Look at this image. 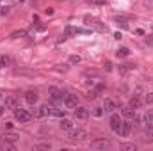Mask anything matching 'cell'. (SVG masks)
Here are the masks:
<instances>
[{
    "label": "cell",
    "mask_w": 153,
    "mask_h": 151,
    "mask_svg": "<svg viewBox=\"0 0 153 151\" xmlns=\"http://www.w3.org/2000/svg\"><path fill=\"white\" fill-rule=\"evenodd\" d=\"M14 117H16L20 123H30V119H32V114L27 112L25 109H14Z\"/></svg>",
    "instance_id": "obj_1"
},
{
    "label": "cell",
    "mask_w": 153,
    "mask_h": 151,
    "mask_svg": "<svg viewBox=\"0 0 153 151\" xmlns=\"http://www.w3.org/2000/svg\"><path fill=\"white\" fill-rule=\"evenodd\" d=\"M144 103H153V93H146V96H144Z\"/></svg>",
    "instance_id": "obj_26"
},
{
    "label": "cell",
    "mask_w": 153,
    "mask_h": 151,
    "mask_svg": "<svg viewBox=\"0 0 153 151\" xmlns=\"http://www.w3.org/2000/svg\"><path fill=\"white\" fill-rule=\"evenodd\" d=\"M85 137H87L85 130H70V133H68L70 141H84Z\"/></svg>",
    "instance_id": "obj_2"
},
{
    "label": "cell",
    "mask_w": 153,
    "mask_h": 151,
    "mask_svg": "<svg viewBox=\"0 0 153 151\" xmlns=\"http://www.w3.org/2000/svg\"><path fill=\"white\" fill-rule=\"evenodd\" d=\"M50 115H55V117H64V110H61V109H52V110H50Z\"/></svg>",
    "instance_id": "obj_21"
},
{
    "label": "cell",
    "mask_w": 153,
    "mask_h": 151,
    "mask_svg": "<svg viewBox=\"0 0 153 151\" xmlns=\"http://www.w3.org/2000/svg\"><path fill=\"white\" fill-rule=\"evenodd\" d=\"M116 23H117V25H121L123 29H126V27H128V23H126V20H125V18H116Z\"/></svg>",
    "instance_id": "obj_25"
},
{
    "label": "cell",
    "mask_w": 153,
    "mask_h": 151,
    "mask_svg": "<svg viewBox=\"0 0 153 151\" xmlns=\"http://www.w3.org/2000/svg\"><path fill=\"white\" fill-rule=\"evenodd\" d=\"M0 148H2V146H0Z\"/></svg>",
    "instance_id": "obj_35"
},
{
    "label": "cell",
    "mask_w": 153,
    "mask_h": 151,
    "mask_svg": "<svg viewBox=\"0 0 153 151\" xmlns=\"http://www.w3.org/2000/svg\"><path fill=\"white\" fill-rule=\"evenodd\" d=\"M123 148H125V150H135V146H134V144H126V146H123Z\"/></svg>",
    "instance_id": "obj_33"
},
{
    "label": "cell",
    "mask_w": 153,
    "mask_h": 151,
    "mask_svg": "<svg viewBox=\"0 0 153 151\" xmlns=\"http://www.w3.org/2000/svg\"><path fill=\"white\" fill-rule=\"evenodd\" d=\"M91 4H98V5H103L105 4V0H89Z\"/></svg>",
    "instance_id": "obj_32"
},
{
    "label": "cell",
    "mask_w": 153,
    "mask_h": 151,
    "mask_svg": "<svg viewBox=\"0 0 153 151\" xmlns=\"http://www.w3.org/2000/svg\"><path fill=\"white\" fill-rule=\"evenodd\" d=\"M4 107L5 109H18V98L16 96H7L5 100H4Z\"/></svg>",
    "instance_id": "obj_6"
},
{
    "label": "cell",
    "mask_w": 153,
    "mask_h": 151,
    "mask_svg": "<svg viewBox=\"0 0 153 151\" xmlns=\"http://www.w3.org/2000/svg\"><path fill=\"white\" fill-rule=\"evenodd\" d=\"M75 34H91L89 29H75Z\"/></svg>",
    "instance_id": "obj_27"
},
{
    "label": "cell",
    "mask_w": 153,
    "mask_h": 151,
    "mask_svg": "<svg viewBox=\"0 0 153 151\" xmlns=\"http://www.w3.org/2000/svg\"><path fill=\"white\" fill-rule=\"evenodd\" d=\"M94 27H96V30H100V32H107V25H103L102 21H96Z\"/></svg>",
    "instance_id": "obj_22"
},
{
    "label": "cell",
    "mask_w": 153,
    "mask_h": 151,
    "mask_svg": "<svg viewBox=\"0 0 153 151\" xmlns=\"http://www.w3.org/2000/svg\"><path fill=\"white\" fill-rule=\"evenodd\" d=\"M134 110H135L134 107L126 105V107H123V109H121V114H123V115H125L126 119H132V117H134Z\"/></svg>",
    "instance_id": "obj_15"
},
{
    "label": "cell",
    "mask_w": 153,
    "mask_h": 151,
    "mask_svg": "<svg viewBox=\"0 0 153 151\" xmlns=\"http://www.w3.org/2000/svg\"><path fill=\"white\" fill-rule=\"evenodd\" d=\"M87 115H89L87 109H84V107H75V117H78V119H87Z\"/></svg>",
    "instance_id": "obj_14"
},
{
    "label": "cell",
    "mask_w": 153,
    "mask_h": 151,
    "mask_svg": "<svg viewBox=\"0 0 153 151\" xmlns=\"http://www.w3.org/2000/svg\"><path fill=\"white\" fill-rule=\"evenodd\" d=\"M132 70H135L134 64H121V66H119V73H128V71H132Z\"/></svg>",
    "instance_id": "obj_18"
},
{
    "label": "cell",
    "mask_w": 153,
    "mask_h": 151,
    "mask_svg": "<svg viewBox=\"0 0 153 151\" xmlns=\"http://www.w3.org/2000/svg\"><path fill=\"white\" fill-rule=\"evenodd\" d=\"M25 36V30H16L11 34V39H18V38H23Z\"/></svg>",
    "instance_id": "obj_23"
},
{
    "label": "cell",
    "mask_w": 153,
    "mask_h": 151,
    "mask_svg": "<svg viewBox=\"0 0 153 151\" xmlns=\"http://www.w3.org/2000/svg\"><path fill=\"white\" fill-rule=\"evenodd\" d=\"M121 123H123V119H121L117 114H112V115H111V128H112V132L119 133V130H121Z\"/></svg>",
    "instance_id": "obj_5"
},
{
    "label": "cell",
    "mask_w": 153,
    "mask_h": 151,
    "mask_svg": "<svg viewBox=\"0 0 153 151\" xmlns=\"http://www.w3.org/2000/svg\"><path fill=\"white\" fill-rule=\"evenodd\" d=\"M144 5H146L148 9H153V0H144Z\"/></svg>",
    "instance_id": "obj_30"
},
{
    "label": "cell",
    "mask_w": 153,
    "mask_h": 151,
    "mask_svg": "<svg viewBox=\"0 0 153 151\" xmlns=\"http://www.w3.org/2000/svg\"><path fill=\"white\" fill-rule=\"evenodd\" d=\"M116 109H117V107H116L114 100H109V98H107V100L103 101V112H114Z\"/></svg>",
    "instance_id": "obj_11"
},
{
    "label": "cell",
    "mask_w": 153,
    "mask_h": 151,
    "mask_svg": "<svg viewBox=\"0 0 153 151\" xmlns=\"http://www.w3.org/2000/svg\"><path fill=\"white\" fill-rule=\"evenodd\" d=\"M70 62H71V64H76V62H80V57H78V55H71V57H70Z\"/></svg>",
    "instance_id": "obj_28"
},
{
    "label": "cell",
    "mask_w": 153,
    "mask_h": 151,
    "mask_svg": "<svg viewBox=\"0 0 153 151\" xmlns=\"http://www.w3.org/2000/svg\"><path fill=\"white\" fill-rule=\"evenodd\" d=\"M16 141H18V135H16V133H13V132L4 135V142H9V144H13V142H16Z\"/></svg>",
    "instance_id": "obj_17"
},
{
    "label": "cell",
    "mask_w": 153,
    "mask_h": 151,
    "mask_svg": "<svg viewBox=\"0 0 153 151\" xmlns=\"http://www.w3.org/2000/svg\"><path fill=\"white\" fill-rule=\"evenodd\" d=\"M64 105H66V109H75L78 105V96L76 94H66L64 96Z\"/></svg>",
    "instance_id": "obj_4"
},
{
    "label": "cell",
    "mask_w": 153,
    "mask_h": 151,
    "mask_svg": "<svg viewBox=\"0 0 153 151\" xmlns=\"http://www.w3.org/2000/svg\"><path fill=\"white\" fill-rule=\"evenodd\" d=\"M91 148H94V150H105V148H109V141H105V139H96V141L91 142Z\"/></svg>",
    "instance_id": "obj_8"
},
{
    "label": "cell",
    "mask_w": 153,
    "mask_h": 151,
    "mask_svg": "<svg viewBox=\"0 0 153 151\" xmlns=\"http://www.w3.org/2000/svg\"><path fill=\"white\" fill-rule=\"evenodd\" d=\"M48 96H50L53 101H59V100H62L66 94H64L59 87H50V89H48Z\"/></svg>",
    "instance_id": "obj_3"
},
{
    "label": "cell",
    "mask_w": 153,
    "mask_h": 151,
    "mask_svg": "<svg viewBox=\"0 0 153 151\" xmlns=\"http://www.w3.org/2000/svg\"><path fill=\"white\" fill-rule=\"evenodd\" d=\"M71 126H73V123H71L70 119H64V117H61V128H62V130L70 132V130H71Z\"/></svg>",
    "instance_id": "obj_16"
},
{
    "label": "cell",
    "mask_w": 153,
    "mask_h": 151,
    "mask_svg": "<svg viewBox=\"0 0 153 151\" xmlns=\"http://www.w3.org/2000/svg\"><path fill=\"white\" fill-rule=\"evenodd\" d=\"M130 107H134V109H141V107H143V98H141V94H134V96L130 98Z\"/></svg>",
    "instance_id": "obj_9"
},
{
    "label": "cell",
    "mask_w": 153,
    "mask_h": 151,
    "mask_svg": "<svg viewBox=\"0 0 153 151\" xmlns=\"http://www.w3.org/2000/svg\"><path fill=\"white\" fill-rule=\"evenodd\" d=\"M116 55H117V57H128V55H130V50H128V48H119V50L116 52Z\"/></svg>",
    "instance_id": "obj_20"
},
{
    "label": "cell",
    "mask_w": 153,
    "mask_h": 151,
    "mask_svg": "<svg viewBox=\"0 0 153 151\" xmlns=\"http://www.w3.org/2000/svg\"><path fill=\"white\" fill-rule=\"evenodd\" d=\"M4 109H5V107H0V115H2V112H4Z\"/></svg>",
    "instance_id": "obj_34"
},
{
    "label": "cell",
    "mask_w": 153,
    "mask_h": 151,
    "mask_svg": "<svg viewBox=\"0 0 153 151\" xmlns=\"http://www.w3.org/2000/svg\"><path fill=\"white\" fill-rule=\"evenodd\" d=\"M9 64H13V59L7 57V55H2L0 57V66H9Z\"/></svg>",
    "instance_id": "obj_19"
},
{
    "label": "cell",
    "mask_w": 153,
    "mask_h": 151,
    "mask_svg": "<svg viewBox=\"0 0 153 151\" xmlns=\"http://www.w3.org/2000/svg\"><path fill=\"white\" fill-rule=\"evenodd\" d=\"M130 130H132V123H130V121H123V123H121L119 135H121V137H128V135H130Z\"/></svg>",
    "instance_id": "obj_7"
},
{
    "label": "cell",
    "mask_w": 153,
    "mask_h": 151,
    "mask_svg": "<svg viewBox=\"0 0 153 151\" xmlns=\"http://www.w3.org/2000/svg\"><path fill=\"white\" fill-rule=\"evenodd\" d=\"M50 110H52V107H48V105H39L38 110H36V115H38V117H46V115H50Z\"/></svg>",
    "instance_id": "obj_10"
},
{
    "label": "cell",
    "mask_w": 153,
    "mask_h": 151,
    "mask_svg": "<svg viewBox=\"0 0 153 151\" xmlns=\"http://www.w3.org/2000/svg\"><path fill=\"white\" fill-rule=\"evenodd\" d=\"M75 32V29H71V27H66V36H71Z\"/></svg>",
    "instance_id": "obj_31"
},
{
    "label": "cell",
    "mask_w": 153,
    "mask_h": 151,
    "mask_svg": "<svg viewBox=\"0 0 153 151\" xmlns=\"http://www.w3.org/2000/svg\"><path fill=\"white\" fill-rule=\"evenodd\" d=\"M25 101L30 103V105H34V103L38 101V94H36L34 91H27V93H25Z\"/></svg>",
    "instance_id": "obj_13"
},
{
    "label": "cell",
    "mask_w": 153,
    "mask_h": 151,
    "mask_svg": "<svg viewBox=\"0 0 153 151\" xmlns=\"http://www.w3.org/2000/svg\"><path fill=\"white\" fill-rule=\"evenodd\" d=\"M103 87H105L103 84H98V85H96V91H94V93H96V94H100V93L103 91Z\"/></svg>",
    "instance_id": "obj_29"
},
{
    "label": "cell",
    "mask_w": 153,
    "mask_h": 151,
    "mask_svg": "<svg viewBox=\"0 0 153 151\" xmlns=\"http://www.w3.org/2000/svg\"><path fill=\"white\" fill-rule=\"evenodd\" d=\"M102 114H103V107H94V109H93V115H94V117H100Z\"/></svg>",
    "instance_id": "obj_24"
},
{
    "label": "cell",
    "mask_w": 153,
    "mask_h": 151,
    "mask_svg": "<svg viewBox=\"0 0 153 151\" xmlns=\"http://www.w3.org/2000/svg\"><path fill=\"white\" fill-rule=\"evenodd\" d=\"M143 123L148 130H153V112H146L144 117H143Z\"/></svg>",
    "instance_id": "obj_12"
}]
</instances>
